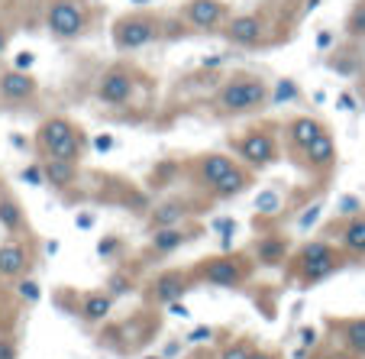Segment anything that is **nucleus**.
<instances>
[{"mask_svg":"<svg viewBox=\"0 0 365 359\" xmlns=\"http://www.w3.org/2000/svg\"><path fill=\"white\" fill-rule=\"evenodd\" d=\"M282 136L284 156L297 172H304L314 181L333 178L339 166V146L327 120L314 117V113H294L282 123Z\"/></svg>","mask_w":365,"mask_h":359,"instance_id":"1","label":"nucleus"},{"mask_svg":"<svg viewBox=\"0 0 365 359\" xmlns=\"http://www.w3.org/2000/svg\"><path fill=\"white\" fill-rule=\"evenodd\" d=\"M178 172L187 181V188L204 194L210 204L214 201H233L255 185L252 168L242 166L233 152H220V149H207V152H197V156H187Z\"/></svg>","mask_w":365,"mask_h":359,"instance_id":"2","label":"nucleus"},{"mask_svg":"<svg viewBox=\"0 0 365 359\" xmlns=\"http://www.w3.org/2000/svg\"><path fill=\"white\" fill-rule=\"evenodd\" d=\"M349 256L339 249L336 240L330 236H314V240L301 243L291 249L288 263H284V278L294 288H317L327 278L339 275L343 269H349Z\"/></svg>","mask_w":365,"mask_h":359,"instance_id":"3","label":"nucleus"},{"mask_svg":"<svg viewBox=\"0 0 365 359\" xmlns=\"http://www.w3.org/2000/svg\"><path fill=\"white\" fill-rule=\"evenodd\" d=\"M272 107V84L259 71H230L214 94V113L217 117H252L265 113Z\"/></svg>","mask_w":365,"mask_h":359,"instance_id":"4","label":"nucleus"},{"mask_svg":"<svg viewBox=\"0 0 365 359\" xmlns=\"http://www.w3.org/2000/svg\"><path fill=\"white\" fill-rule=\"evenodd\" d=\"M88 130L78 120L65 117V113H48L39 120L33 130V152L36 159H68V162H84L88 156Z\"/></svg>","mask_w":365,"mask_h":359,"instance_id":"5","label":"nucleus"},{"mask_svg":"<svg viewBox=\"0 0 365 359\" xmlns=\"http://www.w3.org/2000/svg\"><path fill=\"white\" fill-rule=\"evenodd\" d=\"M194 278L197 285H207V288H227V291H240L252 282L255 269V256L249 249H233V253H210L197 263H191Z\"/></svg>","mask_w":365,"mask_h":359,"instance_id":"6","label":"nucleus"},{"mask_svg":"<svg viewBox=\"0 0 365 359\" xmlns=\"http://www.w3.org/2000/svg\"><path fill=\"white\" fill-rule=\"evenodd\" d=\"M230 152H233L242 166L252 168V172H265V168L275 166L284 156L282 123L259 120V123L246 126L242 133H236V136L230 139Z\"/></svg>","mask_w":365,"mask_h":359,"instance_id":"7","label":"nucleus"},{"mask_svg":"<svg viewBox=\"0 0 365 359\" xmlns=\"http://www.w3.org/2000/svg\"><path fill=\"white\" fill-rule=\"evenodd\" d=\"M159 39H165V16L155 10H126L110 23V42L120 56L143 52Z\"/></svg>","mask_w":365,"mask_h":359,"instance_id":"8","label":"nucleus"},{"mask_svg":"<svg viewBox=\"0 0 365 359\" xmlns=\"http://www.w3.org/2000/svg\"><path fill=\"white\" fill-rule=\"evenodd\" d=\"M94 26L91 0H48L42 7V29L56 42H78Z\"/></svg>","mask_w":365,"mask_h":359,"instance_id":"9","label":"nucleus"},{"mask_svg":"<svg viewBox=\"0 0 365 359\" xmlns=\"http://www.w3.org/2000/svg\"><path fill=\"white\" fill-rule=\"evenodd\" d=\"M194 288H200L197 278H194L191 266H168V269H159L155 275H149L143 285H139V295H143L145 308H172L175 301H181L185 295H191Z\"/></svg>","mask_w":365,"mask_h":359,"instance_id":"10","label":"nucleus"},{"mask_svg":"<svg viewBox=\"0 0 365 359\" xmlns=\"http://www.w3.org/2000/svg\"><path fill=\"white\" fill-rule=\"evenodd\" d=\"M210 208V201L197 191H181V194H168L159 204H152L145 214V233L152 230H165V227H178V223L197 221V214Z\"/></svg>","mask_w":365,"mask_h":359,"instance_id":"11","label":"nucleus"},{"mask_svg":"<svg viewBox=\"0 0 365 359\" xmlns=\"http://www.w3.org/2000/svg\"><path fill=\"white\" fill-rule=\"evenodd\" d=\"M139 94V71L130 65H110L94 81V101L110 111H123Z\"/></svg>","mask_w":365,"mask_h":359,"instance_id":"12","label":"nucleus"},{"mask_svg":"<svg viewBox=\"0 0 365 359\" xmlns=\"http://www.w3.org/2000/svg\"><path fill=\"white\" fill-rule=\"evenodd\" d=\"M220 36L236 49H265L272 42V16L269 10H242L227 20Z\"/></svg>","mask_w":365,"mask_h":359,"instance_id":"13","label":"nucleus"},{"mask_svg":"<svg viewBox=\"0 0 365 359\" xmlns=\"http://www.w3.org/2000/svg\"><path fill=\"white\" fill-rule=\"evenodd\" d=\"M200 233H204V227H200L197 221H187V223H178V227H165V230H152L145 246H143V253H139V263L143 266L165 263L168 256H175L185 246H191Z\"/></svg>","mask_w":365,"mask_h":359,"instance_id":"14","label":"nucleus"},{"mask_svg":"<svg viewBox=\"0 0 365 359\" xmlns=\"http://www.w3.org/2000/svg\"><path fill=\"white\" fill-rule=\"evenodd\" d=\"M178 16L191 33L220 36V29L233 16V7H230L227 0H185L178 7Z\"/></svg>","mask_w":365,"mask_h":359,"instance_id":"15","label":"nucleus"},{"mask_svg":"<svg viewBox=\"0 0 365 359\" xmlns=\"http://www.w3.org/2000/svg\"><path fill=\"white\" fill-rule=\"evenodd\" d=\"M36 269V243L33 236H7L0 243V285H16L29 278Z\"/></svg>","mask_w":365,"mask_h":359,"instance_id":"16","label":"nucleus"},{"mask_svg":"<svg viewBox=\"0 0 365 359\" xmlns=\"http://www.w3.org/2000/svg\"><path fill=\"white\" fill-rule=\"evenodd\" d=\"M0 104L10 111H26L39 104V81L23 69H0Z\"/></svg>","mask_w":365,"mask_h":359,"instance_id":"17","label":"nucleus"},{"mask_svg":"<svg viewBox=\"0 0 365 359\" xmlns=\"http://www.w3.org/2000/svg\"><path fill=\"white\" fill-rule=\"evenodd\" d=\"M113 304H117V295H113V291L107 288V285H103V288L81 291L75 314L81 318V324H88V327H101V324H107V320H110Z\"/></svg>","mask_w":365,"mask_h":359,"instance_id":"18","label":"nucleus"},{"mask_svg":"<svg viewBox=\"0 0 365 359\" xmlns=\"http://www.w3.org/2000/svg\"><path fill=\"white\" fill-rule=\"evenodd\" d=\"M336 243L352 266H365V208H359L356 214H349L336 227Z\"/></svg>","mask_w":365,"mask_h":359,"instance_id":"19","label":"nucleus"},{"mask_svg":"<svg viewBox=\"0 0 365 359\" xmlns=\"http://www.w3.org/2000/svg\"><path fill=\"white\" fill-rule=\"evenodd\" d=\"M0 230H4L7 236H33L29 211L23 208V201L16 198L10 188L0 191Z\"/></svg>","mask_w":365,"mask_h":359,"instance_id":"20","label":"nucleus"},{"mask_svg":"<svg viewBox=\"0 0 365 359\" xmlns=\"http://www.w3.org/2000/svg\"><path fill=\"white\" fill-rule=\"evenodd\" d=\"M42 168V178L52 191L58 194H68L78 188L81 181V162H68V159H36Z\"/></svg>","mask_w":365,"mask_h":359,"instance_id":"21","label":"nucleus"},{"mask_svg":"<svg viewBox=\"0 0 365 359\" xmlns=\"http://www.w3.org/2000/svg\"><path fill=\"white\" fill-rule=\"evenodd\" d=\"M249 253L255 256V263L265 266V269H275V266H284L288 263V256H291V240L284 233H262V236H255L252 249Z\"/></svg>","mask_w":365,"mask_h":359,"instance_id":"22","label":"nucleus"},{"mask_svg":"<svg viewBox=\"0 0 365 359\" xmlns=\"http://www.w3.org/2000/svg\"><path fill=\"white\" fill-rule=\"evenodd\" d=\"M330 330L339 337V346L352 356L365 359V314H356V318H333Z\"/></svg>","mask_w":365,"mask_h":359,"instance_id":"23","label":"nucleus"},{"mask_svg":"<svg viewBox=\"0 0 365 359\" xmlns=\"http://www.w3.org/2000/svg\"><path fill=\"white\" fill-rule=\"evenodd\" d=\"M346 39L349 42H362L365 39V0H356L352 10L346 14Z\"/></svg>","mask_w":365,"mask_h":359,"instance_id":"24","label":"nucleus"},{"mask_svg":"<svg viewBox=\"0 0 365 359\" xmlns=\"http://www.w3.org/2000/svg\"><path fill=\"white\" fill-rule=\"evenodd\" d=\"M255 353V340L252 337H236L230 343H223L217 350V359H252Z\"/></svg>","mask_w":365,"mask_h":359,"instance_id":"25","label":"nucleus"},{"mask_svg":"<svg viewBox=\"0 0 365 359\" xmlns=\"http://www.w3.org/2000/svg\"><path fill=\"white\" fill-rule=\"evenodd\" d=\"M16 295H10L7 285H0V333L4 330H14V320H16Z\"/></svg>","mask_w":365,"mask_h":359,"instance_id":"26","label":"nucleus"},{"mask_svg":"<svg viewBox=\"0 0 365 359\" xmlns=\"http://www.w3.org/2000/svg\"><path fill=\"white\" fill-rule=\"evenodd\" d=\"M14 295H16V301H20V304H36V301H39V285L33 282V275L20 278V282L14 285Z\"/></svg>","mask_w":365,"mask_h":359,"instance_id":"27","label":"nucleus"},{"mask_svg":"<svg viewBox=\"0 0 365 359\" xmlns=\"http://www.w3.org/2000/svg\"><path fill=\"white\" fill-rule=\"evenodd\" d=\"M0 359H20V343H16L14 330L0 333Z\"/></svg>","mask_w":365,"mask_h":359,"instance_id":"28","label":"nucleus"},{"mask_svg":"<svg viewBox=\"0 0 365 359\" xmlns=\"http://www.w3.org/2000/svg\"><path fill=\"white\" fill-rule=\"evenodd\" d=\"M10 42H14V29H10V23H4V20H0V62L7 59V52H10Z\"/></svg>","mask_w":365,"mask_h":359,"instance_id":"29","label":"nucleus"},{"mask_svg":"<svg viewBox=\"0 0 365 359\" xmlns=\"http://www.w3.org/2000/svg\"><path fill=\"white\" fill-rule=\"evenodd\" d=\"M314 359H359V356H352V353H346L343 346H339V350H327V353H320V356H314Z\"/></svg>","mask_w":365,"mask_h":359,"instance_id":"30","label":"nucleus"},{"mask_svg":"<svg viewBox=\"0 0 365 359\" xmlns=\"http://www.w3.org/2000/svg\"><path fill=\"white\" fill-rule=\"evenodd\" d=\"M252 359H282L275 350H265V346H255V353H252Z\"/></svg>","mask_w":365,"mask_h":359,"instance_id":"31","label":"nucleus"},{"mask_svg":"<svg viewBox=\"0 0 365 359\" xmlns=\"http://www.w3.org/2000/svg\"><path fill=\"white\" fill-rule=\"evenodd\" d=\"M187 340H191V343H197V340H210V330H204V327H200V330H194Z\"/></svg>","mask_w":365,"mask_h":359,"instance_id":"32","label":"nucleus"},{"mask_svg":"<svg viewBox=\"0 0 365 359\" xmlns=\"http://www.w3.org/2000/svg\"><path fill=\"white\" fill-rule=\"evenodd\" d=\"M33 4H39V7H46V4H48V0H33Z\"/></svg>","mask_w":365,"mask_h":359,"instance_id":"33","label":"nucleus"},{"mask_svg":"<svg viewBox=\"0 0 365 359\" xmlns=\"http://www.w3.org/2000/svg\"><path fill=\"white\" fill-rule=\"evenodd\" d=\"M4 188H7V185H4V178H0V191H4Z\"/></svg>","mask_w":365,"mask_h":359,"instance_id":"34","label":"nucleus"},{"mask_svg":"<svg viewBox=\"0 0 365 359\" xmlns=\"http://www.w3.org/2000/svg\"><path fill=\"white\" fill-rule=\"evenodd\" d=\"M149 359H162V356H149Z\"/></svg>","mask_w":365,"mask_h":359,"instance_id":"35","label":"nucleus"}]
</instances>
